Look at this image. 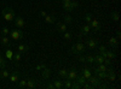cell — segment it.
Masks as SVG:
<instances>
[{"mask_svg": "<svg viewBox=\"0 0 121 89\" xmlns=\"http://www.w3.org/2000/svg\"><path fill=\"white\" fill-rule=\"evenodd\" d=\"M120 36H121V35H120V31H117V33H116V39H117V40H120Z\"/></svg>", "mask_w": 121, "mask_h": 89, "instance_id": "f6af8a7d", "label": "cell"}, {"mask_svg": "<svg viewBox=\"0 0 121 89\" xmlns=\"http://www.w3.org/2000/svg\"><path fill=\"white\" fill-rule=\"evenodd\" d=\"M85 62H86V63H88V64H92V63H95L93 55H91V54H87V55H85Z\"/></svg>", "mask_w": 121, "mask_h": 89, "instance_id": "4dcf8cb0", "label": "cell"}, {"mask_svg": "<svg viewBox=\"0 0 121 89\" xmlns=\"http://www.w3.org/2000/svg\"><path fill=\"white\" fill-rule=\"evenodd\" d=\"M1 16H3V18L5 19L6 22H13V19L16 17V12H15V10L12 7L7 6L1 11Z\"/></svg>", "mask_w": 121, "mask_h": 89, "instance_id": "6da1fadb", "label": "cell"}, {"mask_svg": "<svg viewBox=\"0 0 121 89\" xmlns=\"http://www.w3.org/2000/svg\"><path fill=\"white\" fill-rule=\"evenodd\" d=\"M19 82H18V88H21V89H23V88H26V85H27V80H18Z\"/></svg>", "mask_w": 121, "mask_h": 89, "instance_id": "d590c367", "label": "cell"}, {"mask_svg": "<svg viewBox=\"0 0 121 89\" xmlns=\"http://www.w3.org/2000/svg\"><path fill=\"white\" fill-rule=\"evenodd\" d=\"M72 0H62V4H69Z\"/></svg>", "mask_w": 121, "mask_h": 89, "instance_id": "ee69618b", "label": "cell"}, {"mask_svg": "<svg viewBox=\"0 0 121 89\" xmlns=\"http://www.w3.org/2000/svg\"><path fill=\"white\" fill-rule=\"evenodd\" d=\"M10 35H11L12 40H15V41H18V40H22V39H23V31L19 30L18 28L10 31Z\"/></svg>", "mask_w": 121, "mask_h": 89, "instance_id": "3957f363", "label": "cell"}, {"mask_svg": "<svg viewBox=\"0 0 121 89\" xmlns=\"http://www.w3.org/2000/svg\"><path fill=\"white\" fill-rule=\"evenodd\" d=\"M116 57V53L114 51H107V58L110 59V60H113V59Z\"/></svg>", "mask_w": 121, "mask_h": 89, "instance_id": "1f68e13d", "label": "cell"}, {"mask_svg": "<svg viewBox=\"0 0 121 89\" xmlns=\"http://www.w3.org/2000/svg\"><path fill=\"white\" fill-rule=\"evenodd\" d=\"M109 17H110V19H112V21H114V22H117L119 19H120V15H119L117 11H112V12H110V15H109Z\"/></svg>", "mask_w": 121, "mask_h": 89, "instance_id": "e0dca14e", "label": "cell"}, {"mask_svg": "<svg viewBox=\"0 0 121 89\" xmlns=\"http://www.w3.org/2000/svg\"><path fill=\"white\" fill-rule=\"evenodd\" d=\"M36 81L34 80V78H28L27 80V85H26V88H28V89H35L36 88Z\"/></svg>", "mask_w": 121, "mask_h": 89, "instance_id": "8fae6325", "label": "cell"}, {"mask_svg": "<svg viewBox=\"0 0 121 89\" xmlns=\"http://www.w3.org/2000/svg\"><path fill=\"white\" fill-rule=\"evenodd\" d=\"M17 51H18L19 53H21V54L28 53V51H29V46H28V45H26V43H21V45H18Z\"/></svg>", "mask_w": 121, "mask_h": 89, "instance_id": "30bf717a", "label": "cell"}, {"mask_svg": "<svg viewBox=\"0 0 121 89\" xmlns=\"http://www.w3.org/2000/svg\"><path fill=\"white\" fill-rule=\"evenodd\" d=\"M4 67H6V60L0 55V69H4Z\"/></svg>", "mask_w": 121, "mask_h": 89, "instance_id": "8d00e7d4", "label": "cell"}, {"mask_svg": "<svg viewBox=\"0 0 121 89\" xmlns=\"http://www.w3.org/2000/svg\"><path fill=\"white\" fill-rule=\"evenodd\" d=\"M72 83H73V81H70V80L63 81V88H65V89H72Z\"/></svg>", "mask_w": 121, "mask_h": 89, "instance_id": "d6a6232c", "label": "cell"}, {"mask_svg": "<svg viewBox=\"0 0 121 89\" xmlns=\"http://www.w3.org/2000/svg\"><path fill=\"white\" fill-rule=\"evenodd\" d=\"M0 42H1V45L5 46V47H9V46H10V40H9L7 36L1 35V37H0Z\"/></svg>", "mask_w": 121, "mask_h": 89, "instance_id": "ffe728a7", "label": "cell"}, {"mask_svg": "<svg viewBox=\"0 0 121 89\" xmlns=\"http://www.w3.org/2000/svg\"><path fill=\"white\" fill-rule=\"evenodd\" d=\"M62 37L64 39V40H72L73 34L70 33V31H68V30H65L64 33H62Z\"/></svg>", "mask_w": 121, "mask_h": 89, "instance_id": "d4e9b609", "label": "cell"}, {"mask_svg": "<svg viewBox=\"0 0 121 89\" xmlns=\"http://www.w3.org/2000/svg\"><path fill=\"white\" fill-rule=\"evenodd\" d=\"M79 60L81 62V63H86L85 62V57H79Z\"/></svg>", "mask_w": 121, "mask_h": 89, "instance_id": "7bdbcfd3", "label": "cell"}, {"mask_svg": "<svg viewBox=\"0 0 121 89\" xmlns=\"http://www.w3.org/2000/svg\"><path fill=\"white\" fill-rule=\"evenodd\" d=\"M107 47L105 46H99L98 47V54H100L102 57H104V58H107Z\"/></svg>", "mask_w": 121, "mask_h": 89, "instance_id": "d6986e66", "label": "cell"}, {"mask_svg": "<svg viewBox=\"0 0 121 89\" xmlns=\"http://www.w3.org/2000/svg\"><path fill=\"white\" fill-rule=\"evenodd\" d=\"M39 15H40V16H41V17L44 18V17H45V16L47 15V13H46V12L44 11V10H41V11H40V12H39Z\"/></svg>", "mask_w": 121, "mask_h": 89, "instance_id": "b9f144b4", "label": "cell"}, {"mask_svg": "<svg viewBox=\"0 0 121 89\" xmlns=\"http://www.w3.org/2000/svg\"><path fill=\"white\" fill-rule=\"evenodd\" d=\"M90 33H91V27H90V24H85V25L81 27V29H80L79 36H87Z\"/></svg>", "mask_w": 121, "mask_h": 89, "instance_id": "52a82bcc", "label": "cell"}, {"mask_svg": "<svg viewBox=\"0 0 121 89\" xmlns=\"http://www.w3.org/2000/svg\"><path fill=\"white\" fill-rule=\"evenodd\" d=\"M50 76H51V70L47 67H44L43 71H41V77L44 78V80H48Z\"/></svg>", "mask_w": 121, "mask_h": 89, "instance_id": "5bb4252c", "label": "cell"}, {"mask_svg": "<svg viewBox=\"0 0 121 89\" xmlns=\"http://www.w3.org/2000/svg\"><path fill=\"white\" fill-rule=\"evenodd\" d=\"M44 19H45V22H46L47 24H55V23H56V19H55V17H53L52 15H46V16L44 17Z\"/></svg>", "mask_w": 121, "mask_h": 89, "instance_id": "9a60e30c", "label": "cell"}, {"mask_svg": "<svg viewBox=\"0 0 121 89\" xmlns=\"http://www.w3.org/2000/svg\"><path fill=\"white\" fill-rule=\"evenodd\" d=\"M9 76H10L9 70H6L5 67H4V69H1V71H0V78H1V80H7Z\"/></svg>", "mask_w": 121, "mask_h": 89, "instance_id": "ac0fdd59", "label": "cell"}, {"mask_svg": "<svg viewBox=\"0 0 121 89\" xmlns=\"http://www.w3.org/2000/svg\"><path fill=\"white\" fill-rule=\"evenodd\" d=\"M21 59H22V54L19 53V52H17V53H15L13 57H12V62L18 63V62H21Z\"/></svg>", "mask_w": 121, "mask_h": 89, "instance_id": "4316f807", "label": "cell"}, {"mask_svg": "<svg viewBox=\"0 0 121 89\" xmlns=\"http://www.w3.org/2000/svg\"><path fill=\"white\" fill-rule=\"evenodd\" d=\"M88 24L91 27V30H93L95 33H99L100 31V23L97 21L96 18H92V21H91Z\"/></svg>", "mask_w": 121, "mask_h": 89, "instance_id": "277c9868", "label": "cell"}, {"mask_svg": "<svg viewBox=\"0 0 121 89\" xmlns=\"http://www.w3.org/2000/svg\"><path fill=\"white\" fill-rule=\"evenodd\" d=\"M93 59H95V63H96V64H103L105 58H104V57H102L100 54H97V55H95V57H93Z\"/></svg>", "mask_w": 121, "mask_h": 89, "instance_id": "7402d4cb", "label": "cell"}, {"mask_svg": "<svg viewBox=\"0 0 121 89\" xmlns=\"http://www.w3.org/2000/svg\"><path fill=\"white\" fill-rule=\"evenodd\" d=\"M96 77H98L99 80H105L107 78V71H100V72H96L95 74Z\"/></svg>", "mask_w": 121, "mask_h": 89, "instance_id": "484cf974", "label": "cell"}, {"mask_svg": "<svg viewBox=\"0 0 121 89\" xmlns=\"http://www.w3.org/2000/svg\"><path fill=\"white\" fill-rule=\"evenodd\" d=\"M70 52L74 54H82V53H85V45L82 42H76L75 45L72 46Z\"/></svg>", "mask_w": 121, "mask_h": 89, "instance_id": "7a4b0ae2", "label": "cell"}, {"mask_svg": "<svg viewBox=\"0 0 121 89\" xmlns=\"http://www.w3.org/2000/svg\"><path fill=\"white\" fill-rule=\"evenodd\" d=\"M107 70H108V66H107V65H105V64L103 63V64H98V66L93 69V71H92V72H95V74H96V72H100V71H107Z\"/></svg>", "mask_w": 121, "mask_h": 89, "instance_id": "4fadbf2b", "label": "cell"}, {"mask_svg": "<svg viewBox=\"0 0 121 89\" xmlns=\"http://www.w3.org/2000/svg\"><path fill=\"white\" fill-rule=\"evenodd\" d=\"M0 33H1V35H4V36H7L10 34V29L7 27H3L1 30H0Z\"/></svg>", "mask_w": 121, "mask_h": 89, "instance_id": "836d02e7", "label": "cell"}, {"mask_svg": "<svg viewBox=\"0 0 121 89\" xmlns=\"http://www.w3.org/2000/svg\"><path fill=\"white\" fill-rule=\"evenodd\" d=\"M67 74H68V70H65V69H59L58 70V75L59 77H62V78H67Z\"/></svg>", "mask_w": 121, "mask_h": 89, "instance_id": "83f0119b", "label": "cell"}, {"mask_svg": "<svg viewBox=\"0 0 121 89\" xmlns=\"http://www.w3.org/2000/svg\"><path fill=\"white\" fill-rule=\"evenodd\" d=\"M86 45H87V47L90 48V49H95V48H97V46H98V41L97 40H95V39H87L86 40Z\"/></svg>", "mask_w": 121, "mask_h": 89, "instance_id": "9c48e42d", "label": "cell"}, {"mask_svg": "<svg viewBox=\"0 0 121 89\" xmlns=\"http://www.w3.org/2000/svg\"><path fill=\"white\" fill-rule=\"evenodd\" d=\"M82 76L86 78V80H88V78L92 76V70H90L88 67H84L82 69Z\"/></svg>", "mask_w": 121, "mask_h": 89, "instance_id": "2e32d148", "label": "cell"}, {"mask_svg": "<svg viewBox=\"0 0 121 89\" xmlns=\"http://www.w3.org/2000/svg\"><path fill=\"white\" fill-rule=\"evenodd\" d=\"M44 67H46V66H45L44 64H41V65H36V67H35V70H36V71H40V70H43Z\"/></svg>", "mask_w": 121, "mask_h": 89, "instance_id": "ab89813d", "label": "cell"}, {"mask_svg": "<svg viewBox=\"0 0 121 89\" xmlns=\"http://www.w3.org/2000/svg\"><path fill=\"white\" fill-rule=\"evenodd\" d=\"M63 21H64L65 24H70V23H73V18H72V16H70V15H65L63 17Z\"/></svg>", "mask_w": 121, "mask_h": 89, "instance_id": "f546056e", "label": "cell"}, {"mask_svg": "<svg viewBox=\"0 0 121 89\" xmlns=\"http://www.w3.org/2000/svg\"><path fill=\"white\" fill-rule=\"evenodd\" d=\"M75 81H76L78 83H80V84H81V87H82V84H84L85 82H87V80H86V78H85L82 75H81V76H78Z\"/></svg>", "mask_w": 121, "mask_h": 89, "instance_id": "f1b7e54d", "label": "cell"}, {"mask_svg": "<svg viewBox=\"0 0 121 89\" xmlns=\"http://www.w3.org/2000/svg\"><path fill=\"white\" fill-rule=\"evenodd\" d=\"M13 22H15V25H16V28H23L24 27V18L23 17H21V16H16L15 17V19H13Z\"/></svg>", "mask_w": 121, "mask_h": 89, "instance_id": "ba28073f", "label": "cell"}, {"mask_svg": "<svg viewBox=\"0 0 121 89\" xmlns=\"http://www.w3.org/2000/svg\"><path fill=\"white\" fill-rule=\"evenodd\" d=\"M109 45L112 46V47H115V46H117L119 45V40L116 37H114V36H112L109 39Z\"/></svg>", "mask_w": 121, "mask_h": 89, "instance_id": "cb8c5ba5", "label": "cell"}, {"mask_svg": "<svg viewBox=\"0 0 121 89\" xmlns=\"http://www.w3.org/2000/svg\"><path fill=\"white\" fill-rule=\"evenodd\" d=\"M57 25H58V31L59 33H64L67 30V24L64 22H58Z\"/></svg>", "mask_w": 121, "mask_h": 89, "instance_id": "44dd1931", "label": "cell"}, {"mask_svg": "<svg viewBox=\"0 0 121 89\" xmlns=\"http://www.w3.org/2000/svg\"><path fill=\"white\" fill-rule=\"evenodd\" d=\"M80 88H81V84L78 83L76 81H73V83H72V89H80Z\"/></svg>", "mask_w": 121, "mask_h": 89, "instance_id": "74e56055", "label": "cell"}, {"mask_svg": "<svg viewBox=\"0 0 121 89\" xmlns=\"http://www.w3.org/2000/svg\"><path fill=\"white\" fill-rule=\"evenodd\" d=\"M53 85H55V89H62L63 88V81L55 80L53 81Z\"/></svg>", "mask_w": 121, "mask_h": 89, "instance_id": "603a6c76", "label": "cell"}, {"mask_svg": "<svg viewBox=\"0 0 121 89\" xmlns=\"http://www.w3.org/2000/svg\"><path fill=\"white\" fill-rule=\"evenodd\" d=\"M92 18H93V17H92V13H87V15L85 16V22L88 24L91 21H92Z\"/></svg>", "mask_w": 121, "mask_h": 89, "instance_id": "f35d334b", "label": "cell"}, {"mask_svg": "<svg viewBox=\"0 0 121 89\" xmlns=\"http://www.w3.org/2000/svg\"><path fill=\"white\" fill-rule=\"evenodd\" d=\"M45 88L46 89H55V85H53V83H47L45 85Z\"/></svg>", "mask_w": 121, "mask_h": 89, "instance_id": "60d3db41", "label": "cell"}, {"mask_svg": "<svg viewBox=\"0 0 121 89\" xmlns=\"http://www.w3.org/2000/svg\"><path fill=\"white\" fill-rule=\"evenodd\" d=\"M9 78H10V81H11L12 83L17 82V81L19 80V72H18V71H12L11 74H10Z\"/></svg>", "mask_w": 121, "mask_h": 89, "instance_id": "7c38bea8", "label": "cell"}, {"mask_svg": "<svg viewBox=\"0 0 121 89\" xmlns=\"http://www.w3.org/2000/svg\"><path fill=\"white\" fill-rule=\"evenodd\" d=\"M87 82L91 84V85H92V88H97L98 87V84L100 83V82H102V80H99V78L98 77H96V76H91L90 78H88V80H87Z\"/></svg>", "mask_w": 121, "mask_h": 89, "instance_id": "5b68a950", "label": "cell"}, {"mask_svg": "<svg viewBox=\"0 0 121 89\" xmlns=\"http://www.w3.org/2000/svg\"><path fill=\"white\" fill-rule=\"evenodd\" d=\"M5 55H6V58L9 59V60H12V57H13V52L11 51V49H7V51L5 52Z\"/></svg>", "mask_w": 121, "mask_h": 89, "instance_id": "e575fe53", "label": "cell"}, {"mask_svg": "<svg viewBox=\"0 0 121 89\" xmlns=\"http://www.w3.org/2000/svg\"><path fill=\"white\" fill-rule=\"evenodd\" d=\"M78 77V72H76V69H70L68 70V74H67V80H70V81H75Z\"/></svg>", "mask_w": 121, "mask_h": 89, "instance_id": "8992f818", "label": "cell"}]
</instances>
